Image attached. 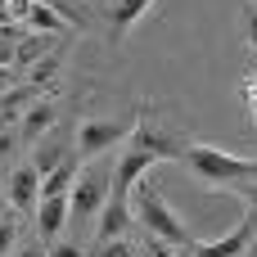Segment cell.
Listing matches in <instances>:
<instances>
[{
    "label": "cell",
    "instance_id": "16",
    "mask_svg": "<svg viewBox=\"0 0 257 257\" xmlns=\"http://www.w3.org/2000/svg\"><path fill=\"white\" fill-rule=\"evenodd\" d=\"M59 54H45V59H36L27 72H23V81H32V86H45V81H54V72H59Z\"/></svg>",
    "mask_w": 257,
    "mask_h": 257
},
{
    "label": "cell",
    "instance_id": "8",
    "mask_svg": "<svg viewBox=\"0 0 257 257\" xmlns=\"http://www.w3.org/2000/svg\"><path fill=\"white\" fill-rule=\"evenodd\" d=\"M36 199H41V172L27 163L9 176V208L14 212H36Z\"/></svg>",
    "mask_w": 257,
    "mask_h": 257
},
{
    "label": "cell",
    "instance_id": "6",
    "mask_svg": "<svg viewBox=\"0 0 257 257\" xmlns=\"http://www.w3.org/2000/svg\"><path fill=\"white\" fill-rule=\"evenodd\" d=\"M257 230V212L248 208L244 212V221L230 230V235H221V239H208V244H190V257H244V248H248V239H253Z\"/></svg>",
    "mask_w": 257,
    "mask_h": 257
},
{
    "label": "cell",
    "instance_id": "13",
    "mask_svg": "<svg viewBox=\"0 0 257 257\" xmlns=\"http://www.w3.org/2000/svg\"><path fill=\"white\" fill-rule=\"evenodd\" d=\"M77 172H81V158H63L54 172H45V176H41V199L68 194V190H72V181H77Z\"/></svg>",
    "mask_w": 257,
    "mask_h": 257
},
{
    "label": "cell",
    "instance_id": "23",
    "mask_svg": "<svg viewBox=\"0 0 257 257\" xmlns=\"http://www.w3.org/2000/svg\"><path fill=\"white\" fill-rule=\"evenodd\" d=\"M244 14H248V45H253V59H257V5H248Z\"/></svg>",
    "mask_w": 257,
    "mask_h": 257
},
{
    "label": "cell",
    "instance_id": "21",
    "mask_svg": "<svg viewBox=\"0 0 257 257\" xmlns=\"http://www.w3.org/2000/svg\"><path fill=\"white\" fill-rule=\"evenodd\" d=\"M32 5H36V0H9V18H14V23H27Z\"/></svg>",
    "mask_w": 257,
    "mask_h": 257
},
{
    "label": "cell",
    "instance_id": "26",
    "mask_svg": "<svg viewBox=\"0 0 257 257\" xmlns=\"http://www.w3.org/2000/svg\"><path fill=\"white\" fill-rule=\"evenodd\" d=\"M0 63L14 68V41H5V36H0Z\"/></svg>",
    "mask_w": 257,
    "mask_h": 257
},
{
    "label": "cell",
    "instance_id": "14",
    "mask_svg": "<svg viewBox=\"0 0 257 257\" xmlns=\"http://www.w3.org/2000/svg\"><path fill=\"white\" fill-rule=\"evenodd\" d=\"M27 27L32 32H50V36H59V32H72V23L50 5V0H36L32 5V14H27Z\"/></svg>",
    "mask_w": 257,
    "mask_h": 257
},
{
    "label": "cell",
    "instance_id": "2",
    "mask_svg": "<svg viewBox=\"0 0 257 257\" xmlns=\"http://www.w3.org/2000/svg\"><path fill=\"white\" fill-rule=\"evenodd\" d=\"M126 208H131V217L145 226V235H158V239H167V244H194V235L185 230V221L172 212V203L140 176L136 185H131V194H126Z\"/></svg>",
    "mask_w": 257,
    "mask_h": 257
},
{
    "label": "cell",
    "instance_id": "7",
    "mask_svg": "<svg viewBox=\"0 0 257 257\" xmlns=\"http://www.w3.org/2000/svg\"><path fill=\"white\" fill-rule=\"evenodd\" d=\"M154 163H158V158H154L149 149H140V145L126 140V149H122V158H117V172H113V185H108V199H126L131 185H136Z\"/></svg>",
    "mask_w": 257,
    "mask_h": 257
},
{
    "label": "cell",
    "instance_id": "4",
    "mask_svg": "<svg viewBox=\"0 0 257 257\" xmlns=\"http://www.w3.org/2000/svg\"><path fill=\"white\" fill-rule=\"evenodd\" d=\"M131 126H136V117H90V122H81V131H77V158H99L108 145L131 140Z\"/></svg>",
    "mask_w": 257,
    "mask_h": 257
},
{
    "label": "cell",
    "instance_id": "12",
    "mask_svg": "<svg viewBox=\"0 0 257 257\" xmlns=\"http://www.w3.org/2000/svg\"><path fill=\"white\" fill-rule=\"evenodd\" d=\"M50 45H54V36H50V32H27V36L14 45V72L23 77L36 59H45V54H50Z\"/></svg>",
    "mask_w": 257,
    "mask_h": 257
},
{
    "label": "cell",
    "instance_id": "10",
    "mask_svg": "<svg viewBox=\"0 0 257 257\" xmlns=\"http://www.w3.org/2000/svg\"><path fill=\"white\" fill-rule=\"evenodd\" d=\"M131 208H126V199H108L104 208H99V217H95V244H104V239H122L126 230H131Z\"/></svg>",
    "mask_w": 257,
    "mask_h": 257
},
{
    "label": "cell",
    "instance_id": "27",
    "mask_svg": "<svg viewBox=\"0 0 257 257\" xmlns=\"http://www.w3.org/2000/svg\"><path fill=\"white\" fill-rule=\"evenodd\" d=\"M9 149H14V136H9V131H0V163L9 158Z\"/></svg>",
    "mask_w": 257,
    "mask_h": 257
},
{
    "label": "cell",
    "instance_id": "17",
    "mask_svg": "<svg viewBox=\"0 0 257 257\" xmlns=\"http://www.w3.org/2000/svg\"><path fill=\"white\" fill-rule=\"evenodd\" d=\"M63 158H68V154H63V145H54V140H45V145H41V149L32 154V167H36V172L45 176V172H54V167H59Z\"/></svg>",
    "mask_w": 257,
    "mask_h": 257
},
{
    "label": "cell",
    "instance_id": "22",
    "mask_svg": "<svg viewBox=\"0 0 257 257\" xmlns=\"http://www.w3.org/2000/svg\"><path fill=\"white\" fill-rule=\"evenodd\" d=\"M14 257H50V248L32 239V244H23V248H14Z\"/></svg>",
    "mask_w": 257,
    "mask_h": 257
},
{
    "label": "cell",
    "instance_id": "11",
    "mask_svg": "<svg viewBox=\"0 0 257 257\" xmlns=\"http://www.w3.org/2000/svg\"><path fill=\"white\" fill-rule=\"evenodd\" d=\"M54 117H59L54 99H36L32 108H23V117H18V131H23V140H41V136L54 126Z\"/></svg>",
    "mask_w": 257,
    "mask_h": 257
},
{
    "label": "cell",
    "instance_id": "18",
    "mask_svg": "<svg viewBox=\"0 0 257 257\" xmlns=\"http://www.w3.org/2000/svg\"><path fill=\"white\" fill-rule=\"evenodd\" d=\"M14 248H18V226L0 217V257H14Z\"/></svg>",
    "mask_w": 257,
    "mask_h": 257
},
{
    "label": "cell",
    "instance_id": "25",
    "mask_svg": "<svg viewBox=\"0 0 257 257\" xmlns=\"http://www.w3.org/2000/svg\"><path fill=\"white\" fill-rule=\"evenodd\" d=\"M50 257H86V253H81L77 244H54V248H50Z\"/></svg>",
    "mask_w": 257,
    "mask_h": 257
},
{
    "label": "cell",
    "instance_id": "9",
    "mask_svg": "<svg viewBox=\"0 0 257 257\" xmlns=\"http://www.w3.org/2000/svg\"><path fill=\"white\" fill-rule=\"evenodd\" d=\"M72 221V212H68V194H54V199H36V235L50 244V239H59V230Z\"/></svg>",
    "mask_w": 257,
    "mask_h": 257
},
{
    "label": "cell",
    "instance_id": "15",
    "mask_svg": "<svg viewBox=\"0 0 257 257\" xmlns=\"http://www.w3.org/2000/svg\"><path fill=\"white\" fill-rule=\"evenodd\" d=\"M149 5H154V0H113V41H122V36L145 18Z\"/></svg>",
    "mask_w": 257,
    "mask_h": 257
},
{
    "label": "cell",
    "instance_id": "28",
    "mask_svg": "<svg viewBox=\"0 0 257 257\" xmlns=\"http://www.w3.org/2000/svg\"><path fill=\"white\" fill-rule=\"evenodd\" d=\"M244 257H257V230H253V239H248V248H244Z\"/></svg>",
    "mask_w": 257,
    "mask_h": 257
},
{
    "label": "cell",
    "instance_id": "20",
    "mask_svg": "<svg viewBox=\"0 0 257 257\" xmlns=\"http://www.w3.org/2000/svg\"><path fill=\"white\" fill-rule=\"evenodd\" d=\"M136 248L126 244V239H104V244H95V253L90 257H131Z\"/></svg>",
    "mask_w": 257,
    "mask_h": 257
},
{
    "label": "cell",
    "instance_id": "3",
    "mask_svg": "<svg viewBox=\"0 0 257 257\" xmlns=\"http://www.w3.org/2000/svg\"><path fill=\"white\" fill-rule=\"evenodd\" d=\"M131 145L149 149V154H154L158 163H163V158L181 163V158H185V145H190V140L172 136V131H167V126H163V122H158V117H154L149 108H140V113H136V126H131Z\"/></svg>",
    "mask_w": 257,
    "mask_h": 257
},
{
    "label": "cell",
    "instance_id": "19",
    "mask_svg": "<svg viewBox=\"0 0 257 257\" xmlns=\"http://www.w3.org/2000/svg\"><path fill=\"white\" fill-rule=\"evenodd\" d=\"M226 190H230V194H239V199H244V203L257 212V176H248V181H230Z\"/></svg>",
    "mask_w": 257,
    "mask_h": 257
},
{
    "label": "cell",
    "instance_id": "24",
    "mask_svg": "<svg viewBox=\"0 0 257 257\" xmlns=\"http://www.w3.org/2000/svg\"><path fill=\"white\" fill-rule=\"evenodd\" d=\"M18 81H23V77H18L14 68H5V63H0V95H5L9 86H18Z\"/></svg>",
    "mask_w": 257,
    "mask_h": 257
},
{
    "label": "cell",
    "instance_id": "1",
    "mask_svg": "<svg viewBox=\"0 0 257 257\" xmlns=\"http://www.w3.org/2000/svg\"><path fill=\"white\" fill-rule=\"evenodd\" d=\"M181 163L194 172V181H199L203 190H226L230 181H248V176H257V158H239V154H226V149L199 145V140L185 145V158H181Z\"/></svg>",
    "mask_w": 257,
    "mask_h": 257
},
{
    "label": "cell",
    "instance_id": "5",
    "mask_svg": "<svg viewBox=\"0 0 257 257\" xmlns=\"http://www.w3.org/2000/svg\"><path fill=\"white\" fill-rule=\"evenodd\" d=\"M108 203V176L104 172H77V181H72V190H68V212H72V221H90V217H99V208Z\"/></svg>",
    "mask_w": 257,
    "mask_h": 257
}]
</instances>
